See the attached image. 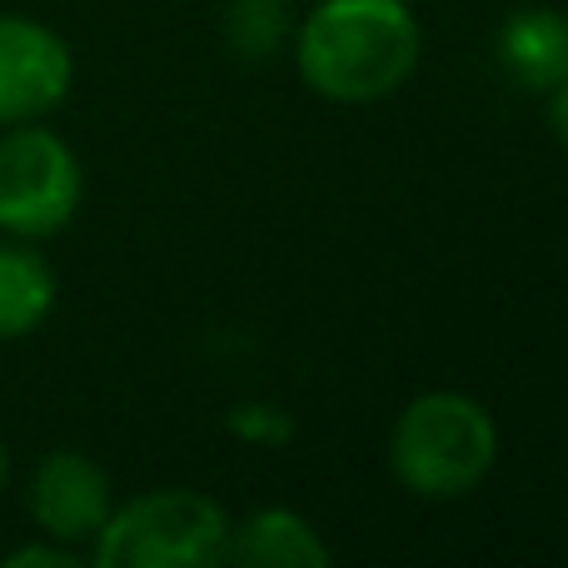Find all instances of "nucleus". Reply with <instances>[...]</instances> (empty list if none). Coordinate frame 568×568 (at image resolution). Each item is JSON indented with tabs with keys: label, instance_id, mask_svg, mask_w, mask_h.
Returning <instances> with one entry per match:
<instances>
[{
	"label": "nucleus",
	"instance_id": "1",
	"mask_svg": "<svg viewBox=\"0 0 568 568\" xmlns=\"http://www.w3.org/2000/svg\"><path fill=\"white\" fill-rule=\"evenodd\" d=\"M424 30L409 0H320L300 20L294 65L329 105H379L414 80Z\"/></svg>",
	"mask_w": 568,
	"mask_h": 568
},
{
	"label": "nucleus",
	"instance_id": "2",
	"mask_svg": "<svg viewBox=\"0 0 568 568\" xmlns=\"http://www.w3.org/2000/svg\"><path fill=\"white\" fill-rule=\"evenodd\" d=\"M499 464V424L489 404L464 389H424L399 409L389 434V469L404 494L454 504L484 489Z\"/></svg>",
	"mask_w": 568,
	"mask_h": 568
},
{
	"label": "nucleus",
	"instance_id": "3",
	"mask_svg": "<svg viewBox=\"0 0 568 568\" xmlns=\"http://www.w3.org/2000/svg\"><path fill=\"white\" fill-rule=\"evenodd\" d=\"M230 514L200 489H150L115 504L85 559L95 568H215L230 549Z\"/></svg>",
	"mask_w": 568,
	"mask_h": 568
},
{
	"label": "nucleus",
	"instance_id": "4",
	"mask_svg": "<svg viewBox=\"0 0 568 568\" xmlns=\"http://www.w3.org/2000/svg\"><path fill=\"white\" fill-rule=\"evenodd\" d=\"M85 200L80 155L45 130V120L0 130V235L10 240H55L70 230Z\"/></svg>",
	"mask_w": 568,
	"mask_h": 568
},
{
	"label": "nucleus",
	"instance_id": "5",
	"mask_svg": "<svg viewBox=\"0 0 568 568\" xmlns=\"http://www.w3.org/2000/svg\"><path fill=\"white\" fill-rule=\"evenodd\" d=\"M75 85V55L45 20L0 10V130L45 120Z\"/></svg>",
	"mask_w": 568,
	"mask_h": 568
},
{
	"label": "nucleus",
	"instance_id": "6",
	"mask_svg": "<svg viewBox=\"0 0 568 568\" xmlns=\"http://www.w3.org/2000/svg\"><path fill=\"white\" fill-rule=\"evenodd\" d=\"M115 509V484L85 449H50L26 479V514L36 534L85 554Z\"/></svg>",
	"mask_w": 568,
	"mask_h": 568
},
{
	"label": "nucleus",
	"instance_id": "7",
	"mask_svg": "<svg viewBox=\"0 0 568 568\" xmlns=\"http://www.w3.org/2000/svg\"><path fill=\"white\" fill-rule=\"evenodd\" d=\"M494 60L524 95H549L568 70V16L554 6H519L494 30Z\"/></svg>",
	"mask_w": 568,
	"mask_h": 568
},
{
	"label": "nucleus",
	"instance_id": "8",
	"mask_svg": "<svg viewBox=\"0 0 568 568\" xmlns=\"http://www.w3.org/2000/svg\"><path fill=\"white\" fill-rule=\"evenodd\" d=\"M334 554L324 544V534L304 519L300 509H284V504H270V509L245 514L240 524H230V549L225 564L240 568H324Z\"/></svg>",
	"mask_w": 568,
	"mask_h": 568
},
{
	"label": "nucleus",
	"instance_id": "9",
	"mask_svg": "<svg viewBox=\"0 0 568 568\" xmlns=\"http://www.w3.org/2000/svg\"><path fill=\"white\" fill-rule=\"evenodd\" d=\"M60 284L50 260L30 240L0 235V344L26 339L50 320Z\"/></svg>",
	"mask_w": 568,
	"mask_h": 568
},
{
	"label": "nucleus",
	"instance_id": "10",
	"mask_svg": "<svg viewBox=\"0 0 568 568\" xmlns=\"http://www.w3.org/2000/svg\"><path fill=\"white\" fill-rule=\"evenodd\" d=\"M290 0H230L225 40L240 60H270L290 40Z\"/></svg>",
	"mask_w": 568,
	"mask_h": 568
},
{
	"label": "nucleus",
	"instance_id": "11",
	"mask_svg": "<svg viewBox=\"0 0 568 568\" xmlns=\"http://www.w3.org/2000/svg\"><path fill=\"white\" fill-rule=\"evenodd\" d=\"M225 429L245 444H260V449H284L294 439V414L270 399H245V404H230Z\"/></svg>",
	"mask_w": 568,
	"mask_h": 568
},
{
	"label": "nucleus",
	"instance_id": "12",
	"mask_svg": "<svg viewBox=\"0 0 568 568\" xmlns=\"http://www.w3.org/2000/svg\"><path fill=\"white\" fill-rule=\"evenodd\" d=\"M0 564H6V568H80V564H85V554L40 534V544H20V549H10Z\"/></svg>",
	"mask_w": 568,
	"mask_h": 568
},
{
	"label": "nucleus",
	"instance_id": "13",
	"mask_svg": "<svg viewBox=\"0 0 568 568\" xmlns=\"http://www.w3.org/2000/svg\"><path fill=\"white\" fill-rule=\"evenodd\" d=\"M544 110H549V130H554V140L568 150V70L559 75V85L544 95Z\"/></svg>",
	"mask_w": 568,
	"mask_h": 568
},
{
	"label": "nucleus",
	"instance_id": "14",
	"mask_svg": "<svg viewBox=\"0 0 568 568\" xmlns=\"http://www.w3.org/2000/svg\"><path fill=\"white\" fill-rule=\"evenodd\" d=\"M10 484V449H6V434H0V489Z\"/></svg>",
	"mask_w": 568,
	"mask_h": 568
}]
</instances>
